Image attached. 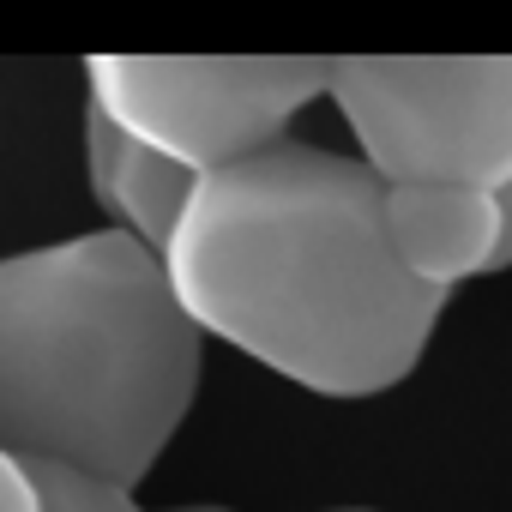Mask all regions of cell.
<instances>
[{
  "label": "cell",
  "mask_w": 512,
  "mask_h": 512,
  "mask_svg": "<svg viewBox=\"0 0 512 512\" xmlns=\"http://www.w3.org/2000/svg\"><path fill=\"white\" fill-rule=\"evenodd\" d=\"M386 181L344 151L278 139L199 175L163 266L205 338L320 398H380L416 374L446 296L392 247Z\"/></svg>",
  "instance_id": "1"
},
{
  "label": "cell",
  "mask_w": 512,
  "mask_h": 512,
  "mask_svg": "<svg viewBox=\"0 0 512 512\" xmlns=\"http://www.w3.org/2000/svg\"><path fill=\"white\" fill-rule=\"evenodd\" d=\"M205 332L121 223L0 260V446L139 488L193 410Z\"/></svg>",
  "instance_id": "2"
},
{
  "label": "cell",
  "mask_w": 512,
  "mask_h": 512,
  "mask_svg": "<svg viewBox=\"0 0 512 512\" xmlns=\"http://www.w3.org/2000/svg\"><path fill=\"white\" fill-rule=\"evenodd\" d=\"M386 181H512V55H338L326 91Z\"/></svg>",
  "instance_id": "3"
},
{
  "label": "cell",
  "mask_w": 512,
  "mask_h": 512,
  "mask_svg": "<svg viewBox=\"0 0 512 512\" xmlns=\"http://www.w3.org/2000/svg\"><path fill=\"white\" fill-rule=\"evenodd\" d=\"M91 103L139 145L211 175L290 139V121L332 91L320 55H85Z\"/></svg>",
  "instance_id": "4"
},
{
  "label": "cell",
  "mask_w": 512,
  "mask_h": 512,
  "mask_svg": "<svg viewBox=\"0 0 512 512\" xmlns=\"http://www.w3.org/2000/svg\"><path fill=\"white\" fill-rule=\"evenodd\" d=\"M386 223H392L398 260L422 284L452 290L488 272L500 241V199L464 181H398L386 193Z\"/></svg>",
  "instance_id": "5"
},
{
  "label": "cell",
  "mask_w": 512,
  "mask_h": 512,
  "mask_svg": "<svg viewBox=\"0 0 512 512\" xmlns=\"http://www.w3.org/2000/svg\"><path fill=\"white\" fill-rule=\"evenodd\" d=\"M85 175H91V199L109 211V223H121L127 235H139L157 253L169 247V235L199 187V169L175 163L157 145H139L97 103H85Z\"/></svg>",
  "instance_id": "6"
},
{
  "label": "cell",
  "mask_w": 512,
  "mask_h": 512,
  "mask_svg": "<svg viewBox=\"0 0 512 512\" xmlns=\"http://www.w3.org/2000/svg\"><path fill=\"white\" fill-rule=\"evenodd\" d=\"M31 470H37V488H43L49 512H145L133 500V488H115L103 476L67 470V464H31Z\"/></svg>",
  "instance_id": "7"
},
{
  "label": "cell",
  "mask_w": 512,
  "mask_h": 512,
  "mask_svg": "<svg viewBox=\"0 0 512 512\" xmlns=\"http://www.w3.org/2000/svg\"><path fill=\"white\" fill-rule=\"evenodd\" d=\"M0 512H49L43 488H37V470L7 446H0Z\"/></svg>",
  "instance_id": "8"
},
{
  "label": "cell",
  "mask_w": 512,
  "mask_h": 512,
  "mask_svg": "<svg viewBox=\"0 0 512 512\" xmlns=\"http://www.w3.org/2000/svg\"><path fill=\"white\" fill-rule=\"evenodd\" d=\"M494 199H500V241H494L488 272H506V266H512V181H506V187H494Z\"/></svg>",
  "instance_id": "9"
},
{
  "label": "cell",
  "mask_w": 512,
  "mask_h": 512,
  "mask_svg": "<svg viewBox=\"0 0 512 512\" xmlns=\"http://www.w3.org/2000/svg\"><path fill=\"white\" fill-rule=\"evenodd\" d=\"M169 512H235V506H217V500H193V506H169Z\"/></svg>",
  "instance_id": "10"
},
{
  "label": "cell",
  "mask_w": 512,
  "mask_h": 512,
  "mask_svg": "<svg viewBox=\"0 0 512 512\" xmlns=\"http://www.w3.org/2000/svg\"><path fill=\"white\" fill-rule=\"evenodd\" d=\"M344 512H374V506H344Z\"/></svg>",
  "instance_id": "11"
}]
</instances>
